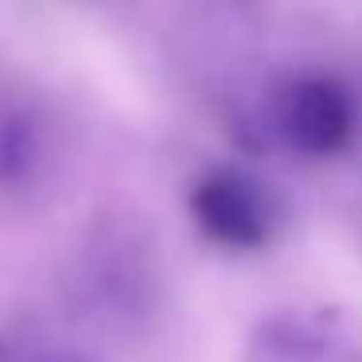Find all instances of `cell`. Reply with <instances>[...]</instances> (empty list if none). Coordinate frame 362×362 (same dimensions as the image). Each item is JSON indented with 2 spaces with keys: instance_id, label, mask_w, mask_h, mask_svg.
Returning a JSON list of instances; mask_svg holds the SVG:
<instances>
[{
  "instance_id": "6da1fadb",
  "label": "cell",
  "mask_w": 362,
  "mask_h": 362,
  "mask_svg": "<svg viewBox=\"0 0 362 362\" xmlns=\"http://www.w3.org/2000/svg\"><path fill=\"white\" fill-rule=\"evenodd\" d=\"M191 214L211 242L230 250H257L276 226L273 199L242 172H211L191 191Z\"/></svg>"
},
{
  "instance_id": "7a4b0ae2",
  "label": "cell",
  "mask_w": 362,
  "mask_h": 362,
  "mask_svg": "<svg viewBox=\"0 0 362 362\" xmlns=\"http://www.w3.org/2000/svg\"><path fill=\"white\" fill-rule=\"evenodd\" d=\"M281 136L304 156H335L354 141L358 113L354 102L335 78H300L276 110Z\"/></svg>"
},
{
  "instance_id": "3957f363",
  "label": "cell",
  "mask_w": 362,
  "mask_h": 362,
  "mask_svg": "<svg viewBox=\"0 0 362 362\" xmlns=\"http://www.w3.org/2000/svg\"><path fill=\"white\" fill-rule=\"evenodd\" d=\"M242 362H331V335L312 315H269L250 331Z\"/></svg>"
},
{
  "instance_id": "277c9868",
  "label": "cell",
  "mask_w": 362,
  "mask_h": 362,
  "mask_svg": "<svg viewBox=\"0 0 362 362\" xmlns=\"http://www.w3.org/2000/svg\"><path fill=\"white\" fill-rule=\"evenodd\" d=\"M35 156V133L28 117L0 113V180H20Z\"/></svg>"
}]
</instances>
